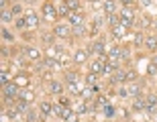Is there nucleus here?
I'll list each match as a JSON object with an SVG mask.
<instances>
[{
    "label": "nucleus",
    "instance_id": "f257e3e1",
    "mask_svg": "<svg viewBox=\"0 0 157 122\" xmlns=\"http://www.w3.org/2000/svg\"><path fill=\"white\" fill-rule=\"evenodd\" d=\"M118 17H121V20L127 24V27H133L135 20H137V14H135V10L131 8V6H124V8H121Z\"/></svg>",
    "mask_w": 157,
    "mask_h": 122
},
{
    "label": "nucleus",
    "instance_id": "f03ea898",
    "mask_svg": "<svg viewBox=\"0 0 157 122\" xmlns=\"http://www.w3.org/2000/svg\"><path fill=\"white\" fill-rule=\"evenodd\" d=\"M106 63H108V57H98V59H94V61H90V73H104L106 71Z\"/></svg>",
    "mask_w": 157,
    "mask_h": 122
},
{
    "label": "nucleus",
    "instance_id": "7ed1b4c3",
    "mask_svg": "<svg viewBox=\"0 0 157 122\" xmlns=\"http://www.w3.org/2000/svg\"><path fill=\"white\" fill-rule=\"evenodd\" d=\"M55 17H57V6L53 4V2H45L43 4V18L49 20V23H53Z\"/></svg>",
    "mask_w": 157,
    "mask_h": 122
},
{
    "label": "nucleus",
    "instance_id": "20e7f679",
    "mask_svg": "<svg viewBox=\"0 0 157 122\" xmlns=\"http://www.w3.org/2000/svg\"><path fill=\"white\" fill-rule=\"evenodd\" d=\"M67 23H70V27H80V24H84V12L82 10H71L70 14H67Z\"/></svg>",
    "mask_w": 157,
    "mask_h": 122
},
{
    "label": "nucleus",
    "instance_id": "39448f33",
    "mask_svg": "<svg viewBox=\"0 0 157 122\" xmlns=\"http://www.w3.org/2000/svg\"><path fill=\"white\" fill-rule=\"evenodd\" d=\"M53 35L59 37V39H67V37L71 35V27H70V24H55Z\"/></svg>",
    "mask_w": 157,
    "mask_h": 122
},
{
    "label": "nucleus",
    "instance_id": "423d86ee",
    "mask_svg": "<svg viewBox=\"0 0 157 122\" xmlns=\"http://www.w3.org/2000/svg\"><path fill=\"white\" fill-rule=\"evenodd\" d=\"M88 57H90V53L86 51V49H78L76 53H74V63L78 65H84L88 61Z\"/></svg>",
    "mask_w": 157,
    "mask_h": 122
},
{
    "label": "nucleus",
    "instance_id": "0eeeda50",
    "mask_svg": "<svg viewBox=\"0 0 157 122\" xmlns=\"http://www.w3.org/2000/svg\"><path fill=\"white\" fill-rule=\"evenodd\" d=\"M18 92H21V90H18V86L14 81H10V83L4 86V96L6 98H14V96H18Z\"/></svg>",
    "mask_w": 157,
    "mask_h": 122
},
{
    "label": "nucleus",
    "instance_id": "6e6552de",
    "mask_svg": "<svg viewBox=\"0 0 157 122\" xmlns=\"http://www.w3.org/2000/svg\"><path fill=\"white\" fill-rule=\"evenodd\" d=\"M127 29H128V27L122 23V20L117 24V27H112V35H114V39H122V37L127 35Z\"/></svg>",
    "mask_w": 157,
    "mask_h": 122
},
{
    "label": "nucleus",
    "instance_id": "1a4fd4ad",
    "mask_svg": "<svg viewBox=\"0 0 157 122\" xmlns=\"http://www.w3.org/2000/svg\"><path fill=\"white\" fill-rule=\"evenodd\" d=\"M102 12L104 14H114L117 12V0H104L102 2Z\"/></svg>",
    "mask_w": 157,
    "mask_h": 122
},
{
    "label": "nucleus",
    "instance_id": "9d476101",
    "mask_svg": "<svg viewBox=\"0 0 157 122\" xmlns=\"http://www.w3.org/2000/svg\"><path fill=\"white\" fill-rule=\"evenodd\" d=\"M92 53H96L98 57H104V55H106L104 41H94V43H92Z\"/></svg>",
    "mask_w": 157,
    "mask_h": 122
},
{
    "label": "nucleus",
    "instance_id": "9b49d317",
    "mask_svg": "<svg viewBox=\"0 0 157 122\" xmlns=\"http://www.w3.org/2000/svg\"><path fill=\"white\" fill-rule=\"evenodd\" d=\"M25 18H27V24H29V29H35L37 24H39V17H37V12L29 10L27 14H25Z\"/></svg>",
    "mask_w": 157,
    "mask_h": 122
},
{
    "label": "nucleus",
    "instance_id": "f8f14e48",
    "mask_svg": "<svg viewBox=\"0 0 157 122\" xmlns=\"http://www.w3.org/2000/svg\"><path fill=\"white\" fill-rule=\"evenodd\" d=\"M133 110H137V112L147 110V100L143 98V96H137V98L133 100Z\"/></svg>",
    "mask_w": 157,
    "mask_h": 122
},
{
    "label": "nucleus",
    "instance_id": "ddd939ff",
    "mask_svg": "<svg viewBox=\"0 0 157 122\" xmlns=\"http://www.w3.org/2000/svg\"><path fill=\"white\" fill-rule=\"evenodd\" d=\"M25 53H27V57L33 59V61H37V59H41V49H37V47L29 45L27 49H25Z\"/></svg>",
    "mask_w": 157,
    "mask_h": 122
},
{
    "label": "nucleus",
    "instance_id": "4468645a",
    "mask_svg": "<svg viewBox=\"0 0 157 122\" xmlns=\"http://www.w3.org/2000/svg\"><path fill=\"white\" fill-rule=\"evenodd\" d=\"M147 51H155L157 49V35H151V37H145V45H143Z\"/></svg>",
    "mask_w": 157,
    "mask_h": 122
},
{
    "label": "nucleus",
    "instance_id": "2eb2a0df",
    "mask_svg": "<svg viewBox=\"0 0 157 122\" xmlns=\"http://www.w3.org/2000/svg\"><path fill=\"white\" fill-rule=\"evenodd\" d=\"M106 57L110 59V61H118V59H121V47H118V45L110 47V51H108V55H106ZM118 63H121V61H118Z\"/></svg>",
    "mask_w": 157,
    "mask_h": 122
},
{
    "label": "nucleus",
    "instance_id": "dca6fc26",
    "mask_svg": "<svg viewBox=\"0 0 157 122\" xmlns=\"http://www.w3.org/2000/svg\"><path fill=\"white\" fill-rule=\"evenodd\" d=\"M124 79H127V73H124V71H118V69L110 76V81H112V83H122Z\"/></svg>",
    "mask_w": 157,
    "mask_h": 122
},
{
    "label": "nucleus",
    "instance_id": "f3484780",
    "mask_svg": "<svg viewBox=\"0 0 157 122\" xmlns=\"http://www.w3.org/2000/svg\"><path fill=\"white\" fill-rule=\"evenodd\" d=\"M59 118H63V120L71 122V120H76V114H74V110H71V108H65V106H63V112H61V116H59Z\"/></svg>",
    "mask_w": 157,
    "mask_h": 122
},
{
    "label": "nucleus",
    "instance_id": "a211bd4d",
    "mask_svg": "<svg viewBox=\"0 0 157 122\" xmlns=\"http://www.w3.org/2000/svg\"><path fill=\"white\" fill-rule=\"evenodd\" d=\"M18 98L25 100V102H33V100H35V96H33V92H31V90H21V92H18Z\"/></svg>",
    "mask_w": 157,
    "mask_h": 122
},
{
    "label": "nucleus",
    "instance_id": "6ab92c4d",
    "mask_svg": "<svg viewBox=\"0 0 157 122\" xmlns=\"http://www.w3.org/2000/svg\"><path fill=\"white\" fill-rule=\"evenodd\" d=\"M106 23L110 24V27H117V24L121 23V17H118V12H114V14H106Z\"/></svg>",
    "mask_w": 157,
    "mask_h": 122
},
{
    "label": "nucleus",
    "instance_id": "aec40b11",
    "mask_svg": "<svg viewBox=\"0 0 157 122\" xmlns=\"http://www.w3.org/2000/svg\"><path fill=\"white\" fill-rule=\"evenodd\" d=\"M39 110H41V114H45V116H49L53 112V106L49 104V102H41L39 104Z\"/></svg>",
    "mask_w": 157,
    "mask_h": 122
},
{
    "label": "nucleus",
    "instance_id": "412c9836",
    "mask_svg": "<svg viewBox=\"0 0 157 122\" xmlns=\"http://www.w3.org/2000/svg\"><path fill=\"white\" fill-rule=\"evenodd\" d=\"M155 104H157V96H155V94H151V96H147V110H145V112H153Z\"/></svg>",
    "mask_w": 157,
    "mask_h": 122
},
{
    "label": "nucleus",
    "instance_id": "4be33fe9",
    "mask_svg": "<svg viewBox=\"0 0 157 122\" xmlns=\"http://www.w3.org/2000/svg\"><path fill=\"white\" fill-rule=\"evenodd\" d=\"M102 23H104V17H102V12H98V14H96V18H94V31H100V29H102Z\"/></svg>",
    "mask_w": 157,
    "mask_h": 122
},
{
    "label": "nucleus",
    "instance_id": "5701e85b",
    "mask_svg": "<svg viewBox=\"0 0 157 122\" xmlns=\"http://www.w3.org/2000/svg\"><path fill=\"white\" fill-rule=\"evenodd\" d=\"M14 83H17V86L18 87H21V86H27V83H29V77H27V76H25V73H21V76H17V79H14Z\"/></svg>",
    "mask_w": 157,
    "mask_h": 122
},
{
    "label": "nucleus",
    "instance_id": "b1692460",
    "mask_svg": "<svg viewBox=\"0 0 157 122\" xmlns=\"http://www.w3.org/2000/svg\"><path fill=\"white\" fill-rule=\"evenodd\" d=\"M70 6H67V4H59L57 6V14H59V17H67V14H70Z\"/></svg>",
    "mask_w": 157,
    "mask_h": 122
},
{
    "label": "nucleus",
    "instance_id": "393cba45",
    "mask_svg": "<svg viewBox=\"0 0 157 122\" xmlns=\"http://www.w3.org/2000/svg\"><path fill=\"white\" fill-rule=\"evenodd\" d=\"M133 43H135V47H143L145 45V37H143V33H137L135 39H133Z\"/></svg>",
    "mask_w": 157,
    "mask_h": 122
},
{
    "label": "nucleus",
    "instance_id": "a878e982",
    "mask_svg": "<svg viewBox=\"0 0 157 122\" xmlns=\"http://www.w3.org/2000/svg\"><path fill=\"white\" fill-rule=\"evenodd\" d=\"M0 18H2V23H10V20H12V10H6V8H4V10H2V14H0Z\"/></svg>",
    "mask_w": 157,
    "mask_h": 122
},
{
    "label": "nucleus",
    "instance_id": "bb28decb",
    "mask_svg": "<svg viewBox=\"0 0 157 122\" xmlns=\"http://www.w3.org/2000/svg\"><path fill=\"white\" fill-rule=\"evenodd\" d=\"M71 35H78V37L86 35V27H84V24H80V27H71Z\"/></svg>",
    "mask_w": 157,
    "mask_h": 122
},
{
    "label": "nucleus",
    "instance_id": "cd10ccee",
    "mask_svg": "<svg viewBox=\"0 0 157 122\" xmlns=\"http://www.w3.org/2000/svg\"><path fill=\"white\" fill-rule=\"evenodd\" d=\"M127 90H128V96H135V98H137V96H141V90H139V86H137V83L128 86Z\"/></svg>",
    "mask_w": 157,
    "mask_h": 122
},
{
    "label": "nucleus",
    "instance_id": "c85d7f7f",
    "mask_svg": "<svg viewBox=\"0 0 157 122\" xmlns=\"http://www.w3.org/2000/svg\"><path fill=\"white\" fill-rule=\"evenodd\" d=\"M65 81H67V83H76L78 81V73L76 71H67V73H65Z\"/></svg>",
    "mask_w": 157,
    "mask_h": 122
},
{
    "label": "nucleus",
    "instance_id": "c756f323",
    "mask_svg": "<svg viewBox=\"0 0 157 122\" xmlns=\"http://www.w3.org/2000/svg\"><path fill=\"white\" fill-rule=\"evenodd\" d=\"M51 92L53 94H63V86L59 81H51Z\"/></svg>",
    "mask_w": 157,
    "mask_h": 122
},
{
    "label": "nucleus",
    "instance_id": "7c9ffc66",
    "mask_svg": "<svg viewBox=\"0 0 157 122\" xmlns=\"http://www.w3.org/2000/svg\"><path fill=\"white\" fill-rule=\"evenodd\" d=\"M65 4L70 6V10H82V8H80V2H78V0H65Z\"/></svg>",
    "mask_w": 157,
    "mask_h": 122
},
{
    "label": "nucleus",
    "instance_id": "2f4dec72",
    "mask_svg": "<svg viewBox=\"0 0 157 122\" xmlns=\"http://www.w3.org/2000/svg\"><path fill=\"white\" fill-rule=\"evenodd\" d=\"M128 57H131V53H128V49L121 47V59H118V61H128Z\"/></svg>",
    "mask_w": 157,
    "mask_h": 122
},
{
    "label": "nucleus",
    "instance_id": "473e14b6",
    "mask_svg": "<svg viewBox=\"0 0 157 122\" xmlns=\"http://www.w3.org/2000/svg\"><path fill=\"white\" fill-rule=\"evenodd\" d=\"M70 86V92L74 94V96H78V94H82V87L78 86V83H67Z\"/></svg>",
    "mask_w": 157,
    "mask_h": 122
},
{
    "label": "nucleus",
    "instance_id": "72a5a7b5",
    "mask_svg": "<svg viewBox=\"0 0 157 122\" xmlns=\"http://www.w3.org/2000/svg\"><path fill=\"white\" fill-rule=\"evenodd\" d=\"M102 112H104V114H106L108 118H110V116H114V108H112L110 104H106L104 108H102Z\"/></svg>",
    "mask_w": 157,
    "mask_h": 122
},
{
    "label": "nucleus",
    "instance_id": "f704fd0d",
    "mask_svg": "<svg viewBox=\"0 0 157 122\" xmlns=\"http://www.w3.org/2000/svg\"><path fill=\"white\" fill-rule=\"evenodd\" d=\"M17 29H29V24H27V18H18L17 20Z\"/></svg>",
    "mask_w": 157,
    "mask_h": 122
},
{
    "label": "nucleus",
    "instance_id": "c9c22d12",
    "mask_svg": "<svg viewBox=\"0 0 157 122\" xmlns=\"http://www.w3.org/2000/svg\"><path fill=\"white\" fill-rule=\"evenodd\" d=\"M0 81H2V86H6V83H10V76H8L6 71H2V73H0Z\"/></svg>",
    "mask_w": 157,
    "mask_h": 122
},
{
    "label": "nucleus",
    "instance_id": "e433bc0d",
    "mask_svg": "<svg viewBox=\"0 0 157 122\" xmlns=\"http://www.w3.org/2000/svg\"><path fill=\"white\" fill-rule=\"evenodd\" d=\"M94 81H96V73H90V76H86V83H88V86H94Z\"/></svg>",
    "mask_w": 157,
    "mask_h": 122
},
{
    "label": "nucleus",
    "instance_id": "4c0bfd02",
    "mask_svg": "<svg viewBox=\"0 0 157 122\" xmlns=\"http://www.w3.org/2000/svg\"><path fill=\"white\" fill-rule=\"evenodd\" d=\"M57 61H59V63H61V65H67V63H70V61H71V59L67 57V55H61V57H59Z\"/></svg>",
    "mask_w": 157,
    "mask_h": 122
},
{
    "label": "nucleus",
    "instance_id": "58836bf2",
    "mask_svg": "<svg viewBox=\"0 0 157 122\" xmlns=\"http://www.w3.org/2000/svg\"><path fill=\"white\" fill-rule=\"evenodd\" d=\"M53 112H55V114H57V116H61V112H63V106L55 104V106H53Z\"/></svg>",
    "mask_w": 157,
    "mask_h": 122
},
{
    "label": "nucleus",
    "instance_id": "ea45409f",
    "mask_svg": "<svg viewBox=\"0 0 157 122\" xmlns=\"http://www.w3.org/2000/svg\"><path fill=\"white\" fill-rule=\"evenodd\" d=\"M127 79L128 81H135V79H137V73H135V71H127Z\"/></svg>",
    "mask_w": 157,
    "mask_h": 122
},
{
    "label": "nucleus",
    "instance_id": "a19ab883",
    "mask_svg": "<svg viewBox=\"0 0 157 122\" xmlns=\"http://www.w3.org/2000/svg\"><path fill=\"white\" fill-rule=\"evenodd\" d=\"M118 96H121V98H127V96H128V90H127V87H121V90H118Z\"/></svg>",
    "mask_w": 157,
    "mask_h": 122
},
{
    "label": "nucleus",
    "instance_id": "79ce46f5",
    "mask_svg": "<svg viewBox=\"0 0 157 122\" xmlns=\"http://www.w3.org/2000/svg\"><path fill=\"white\" fill-rule=\"evenodd\" d=\"M2 37H4L6 41H12V35H10V33H8L6 29H2Z\"/></svg>",
    "mask_w": 157,
    "mask_h": 122
},
{
    "label": "nucleus",
    "instance_id": "37998d69",
    "mask_svg": "<svg viewBox=\"0 0 157 122\" xmlns=\"http://www.w3.org/2000/svg\"><path fill=\"white\" fill-rule=\"evenodd\" d=\"M12 14H23V8H21V6H14V8H12Z\"/></svg>",
    "mask_w": 157,
    "mask_h": 122
},
{
    "label": "nucleus",
    "instance_id": "c03bdc74",
    "mask_svg": "<svg viewBox=\"0 0 157 122\" xmlns=\"http://www.w3.org/2000/svg\"><path fill=\"white\" fill-rule=\"evenodd\" d=\"M118 2H122V4H124V6H131V4H133V2H135V0H118Z\"/></svg>",
    "mask_w": 157,
    "mask_h": 122
},
{
    "label": "nucleus",
    "instance_id": "a18cd8bd",
    "mask_svg": "<svg viewBox=\"0 0 157 122\" xmlns=\"http://www.w3.org/2000/svg\"><path fill=\"white\" fill-rule=\"evenodd\" d=\"M151 29L157 33V18H153V20H151Z\"/></svg>",
    "mask_w": 157,
    "mask_h": 122
},
{
    "label": "nucleus",
    "instance_id": "49530a36",
    "mask_svg": "<svg viewBox=\"0 0 157 122\" xmlns=\"http://www.w3.org/2000/svg\"><path fill=\"white\" fill-rule=\"evenodd\" d=\"M4 6H6V0H0V8L4 10Z\"/></svg>",
    "mask_w": 157,
    "mask_h": 122
},
{
    "label": "nucleus",
    "instance_id": "de8ad7c7",
    "mask_svg": "<svg viewBox=\"0 0 157 122\" xmlns=\"http://www.w3.org/2000/svg\"><path fill=\"white\" fill-rule=\"evenodd\" d=\"M141 2H143L145 6H149V4H151V0H141Z\"/></svg>",
    "mask_w": 157,
    "mask_h": 122
},
{
    "label": "nucleus",
    "instance_id": "09e8293b",
    "mask_svg": "<svg viewBox=\"0 0 157 122\" xmlns=\"http://www.w3.org/2000/svg\"><path fill=\"white\" fill-rule=\"evenodd\" d=\"M153 65H157V55H155V57H153Z\"/></svg>",
    "mask_w": 157,
    "mask_h": 122
},
{
    "label": "nucleus",
    "instance_id": "8fccbe9b",
    "mask_svg": "<svg viewBox=\"0 0 157 122\" xmlns=\"http://www.w3.org/2000/svg\"><path fill=\"white\" fill-rule=\"evenodd\" d=\"M71 122H80V120H71Z\"/></svg>",
    "mask_w": 157,
    "mask_h": 122
},
{
    "label": "nucleus",
    "instance_id": "3c124183",
    "mask_svg": "<svg viewBox=\"0 0 157 122\" xmlns=\"http://www.w3.org/2000/svg\"><path fill=\"white\" fill-rule=\"evenodd\" d=\"M90 2H96V0H90Z\"/></svg>",
    "mask_w": 157,
    "mask_h": 122
},
{
    "label": "nucleus",
    "instance_id": "603ef678",
    "mask_svg": "<svg viewBox=\"0 0 157 122\" xmlns=\"http://www.w3.org/2000/svg\"><path fill=\"white\" fill-rule=\"evenodd\" d=\"M14 2H18V0H14Z\"/></svg>",
    "mask_w": 157,
    "mask_h": 122
}]
</instances>
